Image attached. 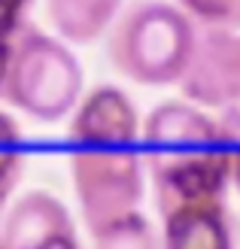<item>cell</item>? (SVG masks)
<instances>
[{"label": "cell", "instance_id": "obj_8", "mask_svg": "<svg viewBox=\"0 0 240 249\" xmlns=\"http://www.w3.org/2000/svg\"><path fill=\"white\" fill-rule=\"evenodd\" d=\"M122 9L125 0H46L52 31L73 46H92L107 36Z\"/></svg>", "mask_w": 240, "mask_h": 249}, {"label": "cell", "instance_id": "obj_3", "mask_svg": "<svg viewBox=\"0 0 240 249\" xmlns=\"http://www.w3.org/2000/svg\"><path fill=\"white\" fill-rule=\"evenodd\" d=\"M198 34L201 28L170 0H134L107 34V58L119 76L137 85H180Z\"/></svg>", "mask_w": 240, "mask_h": 249}, {"label": "cell", "instance_id": "obj_11", "mask_svg": "<svg viewBox=\"0 0 240 249\" xmlns=\"http://www.w3.org/2000/svg\"><path fill=\"white\" fill-rule=\"evenodd\" d=\"M198 28L240 31V0H173Z\"/></svg>", "mask_w": 240, "mask_h": 249}, {"label": "cell", "instance_id": "obj_9", "mask_svg": "<svg viewBox=\"0 0 240 249\" xmlns=\"http://www.w3.org/2000/svg\"><path fill=\"white\" fill-rule=\"evenodd\" d=\"M92 249H161V237L155 234L140 210L119 216L92 231Z\"/></svg>", "mask_w": 240, "mask_h": 249}, {"label": "cell", "instance_id": "obj_5", "mask_svg": "<svg viewBox=\"0 0 240 249\" xmlns=\"http://www.w3.org/2000/svg\"><path fill=\"white\" fill-rule=\"evenodd\" d=\"M185 101L240 113V31L201 28L195 58L180 82Z\"/></svg>", "mask_w": 240, "mask_h": 249}, {"label": "cell", "instance_id": "obj_4", "mask_svg": "<svg viewBox=\"0 0 240 249\" xmlns=\"http://www.w3.org/2000/svg\"><path fill=\"white\" fill-rule=\"evenodd\" d=\"M82 85V64L61 36H52L28 21L9 40V64L0 91L9 107L52 124L76 113Z\"/></svg>", "mask_w": 240, "mask_h": 249}, {"label": "cell", "instance_id": "obj_7", "mask_svg": "<svg viewBox=\"0 0 240 249\" xmlns=\"http://www.w3.org/2000/svg\"><path fill=\"white\" fill-rule=\"evenodd\" d=\"M161 249H234V222L225 201L167 210L161 216Z\"/></svg>", "mask_w": 240, "mask_h": 249}, {"label": "cell", "instance_id": "obj_14", "mask_svg": "<svg viewBox=\"0 0 240 249\" xmlns=\"http://www.w3.org/2000/svg\"><path fill=\"white\" fill-rule=\"evenodd\" d=\"M6 64H9V43L0 40V91H3V79H6Z\"/></svg>", "mask_w": 240, "mask_h": 249}, {"label": "cell", "instance_id": "obj_1", "mask_svg": "<svg viewBox=\"0 0 240 249\" xmlns=\"http://www.w3.org/2000/svg\"><path fill=\"white\" fill-rule=\"evenodd\" d=\"M143 122L119 85L100 82L82 94L67 124L70 179L88 231L128 216L143 201Z\"/></svg>", "mask_w": 240, "mask_h": 249}, {"label": "cell", "instance_id": "obj_2", "mask_svg": "<svg viewBox=\"0 0 240 249\" xmlns=\"http://www.w3.org/2000/svg\"><path fill=\"white\" fill-rule=\"evenodd\" d=\"M140 149L161 216L183 204L225 201L234 182L228 119L210 116L192 101H161L143 122Z\"/></svg>", "mask_w": 240, "mask_h": 249}, {"label": "cell", "instance_id": "obj_6", "mask_svg": "<svg viewBox=\"0 0 240 249\" xmlns=\"http://www.w3.org/2000/svg\"><path fill=\"white\" fill-rule=\"evenodd\" d=\"M6 249H82L70 210L49 192H24L0 225Z\"/></svg>", "mask_w": 240, "mask_h": 249}, {"label": "cell", "instance_id": "obj_10", "mask_svg": "<svg viewBox=\"0 0 240 249\" xmlns=\"http://www.w3.org/2000/svg\"><path fill=\"white\" fill-rule=\"evenodd\" d=\"M28 164V149H24V134L18 122L9 113L0 109V213L9 201V195L16 192V185Z\"/></svg>", "mask_w": 240, "mask_h": 249}, {"label": "cell", "instance_id": "obj_12", "mask_svg": "<svg viewBox=\"0 0 240 249\" xmlns=\"http://www.w3.org/2000/svg\"><path fill=\"white\" fill-rule=\"evenodd\" d=\"M31 0H0V40L9 43L28 24Z\"/></svg>", "mask_w": 240, "mask_h": 249}, {"label": "cell", "instance_id": "obj_15", "mask_svg": "<svg viewBox=\"0 0 240 249\" xmlns=\"http://www.w3.org/2000/svg\"><path fill=\"white\" fill-rule=\"evenodd\" d=\"M0 249H6V243H3V234H0Z\"/></svg>", "mask_w": 240, "mask_h": 249}, {"label": "cell", "instance_id": "obj_13", "mask_svg": "<svg viewBox=\"0 0 240 249\" xmlns=\"http://www.w3.org/2000/svg\"><path fill=\"white\" fill-rule=\"evenodd\" d=\"M231 124V134H234V158H231V179L240 189V113H225Z\"/></svg>", "mask_w": 240, "mask_h": 249}]
</instances>
